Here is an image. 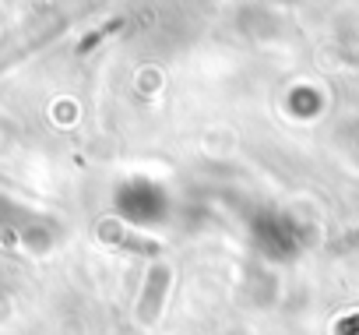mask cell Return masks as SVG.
<instances>
[{
    "mask_svg": "<svg viewBox=\"0 0 359 335\" xmlns=\"http://www.w3.org/2000/svg\"><path fill=\"white\" fill-rule=\"evenodd\" d=\"M169 282H172V268L169 265H151L148 268V279L141 286V300H137V321L141 324H151L162 310V300L169 293Z\"/></svg>",
    "mask_w": 359,
    "mask_h": 335,
    "instance_id": "6da1fadb",
    "label": "cell"
},
{
    "mask_svg": "<svg viewBox=\"0 0 359 335\" xmlns=\"http://www.w3.org/2000/svg\"><path fill=\"white\" fill-rule=\"evenodd\" d=\"M99 233H102V240H109V244H116V247H127V251H137V254H155V251H158L155 240L134 237V233H127L120 223H102Z\"/></svg>",
    "mask_w": 359,
    "mask_h": 335,
    "instance_id": "7a4b0ae2",
    "label": "cell"
}]
</instances>
